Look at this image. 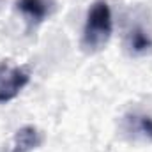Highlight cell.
Listing matches in <instances>:
<instances>
[{"mask_svg": "<svg viewBox=\"0 0 152 152\" xmlns=\"http://www.w3.org/2000/svg\"><path fill=\"white\" fill-rule=\"evenodd\" d=\"M113 34V20L112 11L106 0H96L85 18L83 34H81V46L87 53L101 51Z\"/></svg>", "mask_w": 152, "mask_h": 152, "instance_id": "6da1fadb", "label": "cell"}, {"mask_svg": "<svg viewBox=\"0 0 152 152\" xmlns=\"http://www.w3.org/2000/svg\"><path fill=\"white\" fill-rule=\"evenodd\" d=\"M42 133L36 126H23L14 133L12 138V145H11V152H34L42 145Z\"/></svg>", "mask_w": 152, "mask_h": 152, "instance_id": "5b68a950", "label": "cell"}, {"mask_svg": "<svg viewBox=\"0 0 152 152\" xmlns=\"http://www.w3.org/2000/svg\"><path fill=\"white\" fill-rule=\"evenodd\" d=\"M124 44L129 55L143 57L152 51V34L142 23H133L124 36Z\"/></svg>", "mask_w": 152, "mask_h": 152, "instance_id": "277c9868", "label": "cell"}, {"mask_svg": "<svg viewBox=\"0 0 152 152\" xmlns=\"http://www.w3.org/2000/svg\"><path fill=\"white\" fill-rule=\"evenodd\" d=\"M30 83V69L11 62H0V104H5L20 96Z\"/></svg>", "mask_w": 152, "mask_h": 152, "instance_id": "7a4b0ae2", "label": "cell"}, {"mask_svg": "<svg viewBox=\"0 0 152 152\" xmlns=\"http://www.w3.org/2000/svg\"><path fill=\"white\" fill-rule=\"evenodd\" d=\"M16 11L23 16L30 28L44 23L55 12V0H16Z\"/></svg>", "mask_w": 152, "mask_h": 152, "instance_id": "3957f363", "label": "cell"}, {"mask_svg": "<svg viewBox=\"0 0 152 152\" xmlns=\"http://www.w3.org/2000/svg\"><path fill=\"white\" fill-rule=\"evenodd\" d=\"M124 131L134 140L152 142V117L147 113H127L124 117Z\"/></svg>", "mask_w": 152, "mask_h": 152, "instance_id": "8992f818", "label": "cell"}]
</instances>
